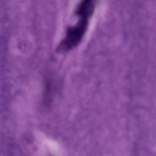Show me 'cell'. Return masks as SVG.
Wrapping results in <instances>:
<instances>
[{
	"label": "cell",
	"instance_id": "obj_1",
	"mask_svg": "<svg viewBox=\"0 0 156 156\" xmlns=\"http://www.w3.org/2000/svg\"><path fill=\"white\" fill-rule=\"evenodd\" d=\"M96 2V0H82L80 2L76 11L79 20L76 24L68 27V31L74 38L82 40L83 37Z\"/></svg>",
	"mask_w": 156,
	"mask_h": 156
}]
</instances>
